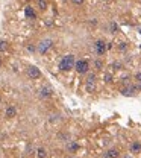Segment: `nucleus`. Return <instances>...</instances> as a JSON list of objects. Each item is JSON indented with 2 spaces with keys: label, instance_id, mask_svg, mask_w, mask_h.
Here are the masks:
<instances>
[{
  "label": "nucleus",
  "instance_id": "obj_1",
  "mask_svg": "<svg viewBox=\"0 0 141 158\" xmlns=\"http://www.w3.org/2000/svg\"><path fill=\"white\" fill-rule=\"evenodd\" d=\"M74 67V55H65L62 59H61V62H59V70L61 72H68V70H71Z\"/></svg>",
  "mask_w": 141,
  "mask_h": 158
},
{
  "label": "nucleus",
  "instance_id": "obj_2",
  "mask_svg": "<svg viewBox=\"0 0 141 158\" xmlns=\"http://www.w3.org/2000/svg\"><path fill=\"white\" fill-rule=\"evenodd\" d=\"M74 69L79 75H85L88 73L90 70V62L87 59H79V61H74Z\"/></svg>",
  "mask_w": 141,
  "mask_h": 158
},
{
  "label": "nucleus",
  "instance_id": "obj_3",
  "mask_svg": "<svg viewBox=\"0 0 141 158\" xmlns=\"http://www.w3.org/2000/svg\"><path fill=\"white\" fill-rule=\"evenodd\" d=\"M26 75L29 79H40L41 78V70L35 66H29L27 70H26Z\"/></svg>",
  "mask_w": 141,
  "mask_h": 158
},
{
  "label": "nucleus",
  "instance_id": "obj_4",
  "mask_svg": "<svg viewBox=\"0 0 141 158\" xmlns=\"http://www.w3.org/2000/svg\"><path fill=\"white\" fill-rule=\"evenodd\" d=\"M94 50H96V53H97L99 56L105 55V52H106V43H105L103 40H97V41L94 43Z\"/></svg>",
  "mask_w": 141,
  "mask_h": 158
},
{
  "label": "nucleus",
  "instance_id": "obj_5",
  "mask_svg": "<svg viewBox=\"0 0 141 158\" xmlns=\"http://www.w3.org/2000/svg\"><path fill=\"white\" fill-rule=\"evenodd\" d=\"M52 46H53V41H52V40H43V41L38 44V52H40L41 55H44Z\"/></svg>",
  "mask_w": 141,
  "mask_h": 158
},
{
  "label": "nucleus",
  "instance_id": "obj_6",
  "mask_svg": "<svg viewBox=\"0 0 141 158\" xmlns=\"http://www.w3.org/2000/svg\"><path fill=\"white\" fill-rule=\"evenodd\" d=\"M137 91L138 90H137L135 85H129V87H123L121 88V94H125V96H134Z\"/></svg>",
  "mask_w": 141,
  "mask_h": 158
},
{
  "label": "nucleus",
  "instance_id": "obj_7",
  "mask_svg": "<svg viewBox=\"0 0 141 158\" xmlns=\"http://www.w3.org/2000/svg\"><path fill=\"white\" fill-rule=\"evenodd\" d=\"M52 94H53V88H52L50 85L41 87V90H40V96H41V97H50Z\"/></svg>",
  "mask_w": 141,
  "mask_h": 158
},
{
  "label": "nucleus",
  "instance_id": "obj_8",
  "mask_svg": "<svg viewBox=\"0 0 141 158\" xmlns=\"http://www.w3.org/2000/svg\"><path fill=\"white\" fill-rule=\"evenodd\" d=\"M5 116H6V118H14L15 116H17V108H15L14 105L6 107V110H5Z\"/></svg>",
  "mask_w": 141,
  "mask_h": 158
},
{
  "label": "nucleus",
  "instance_id": "obj_9",
  "mask_svg": "<svg viewBox=\"0 0 141 158\" xmlns=\"http://www.w3.org/2000/svg\"><path fill=\"white\" fill-rule=\"evenodd\" d=\"M129 151L134 154V155H137V154H140L141 152V141H132L131 143V146H129Z\"/></svg>",
  "mask_w": 141,
  "mask_h": 158
},
{
  "label": "nucleus",
  "instance_id": "obj_10",
  "mask_svg": "<svg viewBox=\"0 0 141 158\" xmlns=\"http://www.w3.org/2000/svg\"><path fill=\"white\" fill-rule=\"evenodd\" d=\"M120 157V151L117 148H111L105 152V158H118Z\"/></svg>",
  "mask_w": 141,
  "mask_h": 158
},
{
  "label": "nucleus",
  "instance_id": "obj_11",
  "mask_svg": "<svg viewBox=\"0 0 141 158\" xmlns=\"http://www.w3.org/2000/svg\"><path fill=\"white\" fill-rule=\"evenodd\" d=\"M24 14H26V17L27 18H31V20H34V18H37V12L31 8V6H26V9H24Z\"/></svg>",
  "mask_w": 141,
  "mask_h": 158
},
{
  "label": "nucleus",
  "instance_id": "obj_12",
  "mask_svg": "<svg viewBox=\"0 0 141 158\" xmlns=\"http://www.w3.org/2000/svg\"><path fill=\"white\" fill-rule=\"evenodd\" d=\"M35 157L37 158H46L47 157V151L44 148H38L37 151H35Z\"/></svg>",
  "mask_w": 141,
  "mask_h": 158
},
{
  "label": "nucleus",
  "instance_id": "obj_13",
  "mask_svg": "<svg viewBox=\"0 0 141 158\" xmlns=\"http://www.w3.org/2000/svg\"><path fill=\"white\" fill-rule=\"evenodd\" d=\"M38 8L41 11H46L47 9V0H38Z\"/></svg>",
  "mask_w": 141,
  "mask_h": 158
},
{
  "label": "nucleus",
  "instance_id": "obj_14",
  "mask_svg": "<svg viewBox=\"0 0 141 158\" xmlns=\"http://www.w3.org/2000/svg\"><path fill=\"white\" fill-rule=\"evenodd\" d=\"M8 46H9V44H8L6 41H0V52H6V50H8Z\"/></svg>",
  "mask_w": 141,
  "mask_h": 158
},
{
  "label": "nucleus",
  "instance_id": "obj_15",
  "mask_svg": "<svg viewBox=\"0 0 141 158\" xmlns=\"http://www.w3.org/2000/svg\"><path fill=\"white\" fill-rule=\"evenodd\" d=\"M94 81H96V75H94V73H90L88 78H87V84L91 85V84H94Z\"/></svg>",
  "mask_w": 141,
  "mask_h": 158
},
{
  "label": "nucleus",
  "instance_id": "obj_16",
  "mask_svg": "<svg viewBox=\"0 0 141 158\" xmlns=\"http://www.w3.org/2000/svg\"><path fill=\"white\" fill-rule=\"evenodd\" d=\"M94 66H96L97 70H102V69H103V62H102L100 59H96V61H94Z\"/></svg>",
  "mask_w": 141,
  "mask_h": 158
},
{
  "label": "nucleus",
  "instance_id": "obj_17",
  "mask_svg": "<svg viewBox=\"0 0 141 158\" xmlns=\"http://www.w3.org/2000/svg\"><path fill=\"white\" fill-rule=\"evenodd\" d=\"M78 148H79V146H78L76 143H70V145H68V151H71V152L78 151Z\"/></svg>",
  "mask_w": 141,
  "mask_h": 158
},
{
  "label": "nucleus",
  "instance_id": "obj_18",
  "mask_svg": "<svg viewBox=\"0 0 141 158\" xmlns=\"http://www.w3.org/2000/svg\"><path fill=\"white\" fill-rule=\"evenodd\" d=\"M126 47H128L126 43H120V44H118V49H120V50H126Z\"/></svg>",
  "mask_w": 141,
  "mask_h": 158
},
{
  "label": "nucleus",
  "instance_id": "obj_19",
  "mask_svg": "<svg viewBox=\"0 0 141 158\" xmlns=\"http://www.w3.org/2000/svg\"><path fill=\"white\" fill-rule=\"evenodd\" d=\"M111 29H112L111 32H117V31H118V26H117L115 23H112V24H111Z\"/></svg>",
  "mask_w": 141,
  "mask_h": 158
},
{
  "label": "nucleus",
  "instance_id": "obj_20",
  "mask_svg": "<svg viewBox=\"0 0 141 158\" xmlns=\"http://www.w3.org/2000/svg\"><path fill=\"white\" fill-rule=\"evenodd\" d=\"M71 2H73V3L76 5V6H81V5L84 3V0H71Z\"/></svg>",
  "mask_w": 141,
  "mask_h": 158
},
{
  "label": "nucleus",
  "instance_id": "obj_21",
  "mask_svg": "<svg viewBox=\"0 0 141 158\" xmlns=\"http://www.w3.org/2000/svg\"><path fill=\"white\" fill-rule=\"evenodd\" d=\"M135 81H137V82H141V72L135 75Z\"/></svg>",
  "mask_w": 141,
  "mask_h": 158
},
{
  "label": "nucleus",
  "instance_id": "obj_22",
  "mask_svg": "<svg viewBox=\"0 0 141 158\" xmlns=\"http://www.w3.org/2000/svg\"><path fill=\"white\" fill-rule=\"evenodd\" d=\"M123 158H131V157H129V155H125V157H123Z\"/></svg>",
  "mask_w": 141,
  "mask_h": 158
},
{
  "label": "nucleus",
  "instance_id": "obj_23",
  "mask_svg": "<svg viewBox=\"0 0 141 158\" xmlns=\"http://www.w3.org/2000/svg\"><path fill=\"white\" fill-rule=\"evenodd\" d=\"M0 67H2V59H0Z\"/></svg>",
  "mask_w": 141,
  "mask_h": 158
},
{
  "label": "nucleus",
  "instance_id": "obj_24",
  "mask_svg": "<svg viewBox=\"0 0 141 158\" xmlns=\"http://www.w3.org/2000/svg\"><path fill=\"white\" fill-rule=\"evenodd\" d=\"M67 158H74V157H67Z\"/></svg>",
  "mask_w": 141,
  "mask_h": 158
},
{
  "label": "nucleus",
  "instance_id": "obj_25",
  "mask_svg": "<svg viewBox=\"0 0 141 158\" xmlns=\"http://www.w3.org/2000/svg\"><path fill=\"white\" fill-rule=\"evenodd\" d=\"M0 102H2V96H0Z\"/></svg>",
  "mask_w": 141,
  "mask_h": 158
},
{
  "label": "nucleus",
  "instance_id": "obj_26",
  "mask_svg": "<svg viewBox=\"0 0 141 158\" xmlns=\"http://www.w3.org/2000/svg\"><path fill=\"white\" fill-rule=\"evenodd\" d=\"M64 2H65V0H64Z\"/></svg>",
  "mask_w": 141,
  "mask_h": 158
}]
</instances>
